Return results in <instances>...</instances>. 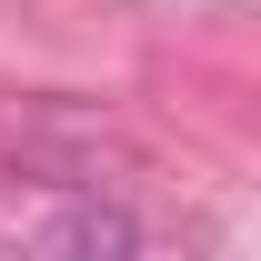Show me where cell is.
<instances>
[{
	"label": "cell",
	"instance_id": "cell-1",
	"mask_svg": "<svg viewBox=\"0 0 261 261\" xmlns=\"http://www.w3.org/2000/svg\"><path fill=\"white\" fill-rule=\"evenodd\" d=\"M31 251H50V261H130V251H141V221L111 211V201H70L61 221L31 231Z\"/></svg>",
	"mask_w": 261,
	"mask_h": 261
}]
</instances>
